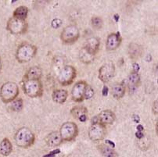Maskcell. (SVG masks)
Returning <instances> with one entry per match:
<instances>
[{
  "label": "cell",
  "instance_id": "obj_1",
  "mask_svg": "<svg viewBox=\"0 0 158 157\" xmlns=\"http://www.w3.org/2000/svg\"><path fill=\"white\" fill-rule=\"evenodd\" d=\"M14 139L17 146L23 149H27L34 145L35 142V135L28 127H23L16 131Z\"/></svg>",
  "mask_w": 158,
  "mask_h": 157
},
{
  "label": "cell",
  "instance_id": "obj_2",
  "mask_svg": "<svg viewBox=\"0 0 158 157\" xmlns=\"http://www.w3.org/2000/svg\"><path fill=\"white\" fill-rule=\"evenodd\" d=\"M37 47L27 42L20 45L16 51V59L20 64L28 63L35 56L37 53Z\"/></svg>",
  "mask_w": 158,
  "mask_h": 157
},
{
  "label": "cell",
  "instance_id": "obj_3",
  "mask_svg": "<svg viewBox=\"0 0 158 157\" xmlns=\"http://www.w3.org/2000/svg\"><path fill=\"white\" fill-rule=\"evenodd\" d=\"M19 95V87L15 82H6L0 88V98L4 103H10Z\"/></svg>",
  "mask_w": 158,
  "mask_h": 157
},
{
  "label": "cell",
  "instance_id": "obj_4",
  "mask_svg": "<svg viewBox=\"0 0 158 157\" xmlns=\"http://www.w3.org/2000/svg\"><path fill=\"white\" fill-rule=\"evenodd\" d=\"M22 89L24 94L30 98L41 97L43 94V86L41 80L23 81Z\"/></svg>",
  "mask_w": 158,
  "mask_h": 157
},
{
  "label": "cell",
  "instance_id": "obj_5",
  "mask_svg": "<svg viewBox=\"0 0 158 157\" xmlns=\"http://www.w3.org/2000/svg\"><path fill=\"white\" fill-rule=\"evenodd\" d=\"M77 76L75 67L71 65H66L60 70L57 76L58 82L62 86H68L73 83Z\"/></svg>",
  "mask_w": 158,
  "mask_h": 157
},
{
  "label": "cell",
  "instance_id": "obj_6",
  "mask_svg": "<svg viewBox=\"0 0 158 157\" xmlns=\"http://www.w3.org/2000/svg\"><path fill=\"white\" fill-rule=\"evenodd\" d=\"M59 133L63 142H71L78 135V127L75 123L68 121L61 125Z\"/></svg>",
  "mask_w": 158,
  "mask_h": 157
},
{
  "label": "cell",
  "instance_id": "obj_7",
  "mask_svg": "<svg viewBox=\"0 0 158 157\" xmlns=\"http://www.w3.org/2000/svg\"><path fill=\"white\" fill-rule=\"evenodd\" d=\"M28 24L26 20L11 17L6 23V30L13 35H23L27 32Z\"/></svg>",
  "mask_w": 158,
  "mask_h": 157
},
{
  "label": "cell",
  "instance_id": "obj_8",
  "mask_svg": "<svg viewBox=\"0 0 158 157\" xmlns=\"http://www.w3.org/2000/svg\"><path fill=\"white\" fill-rule=\"evenodd\" d=\"M106 133V127L98 121H92L89 129V137L93 142H100L104 138Z\"/></svg>",
  "mask_w": 158,
  "mask_h": 157
},
{
  "label": "cell",
  "instance_id": "obj_9",
  "mask_svg": "<svg viewBox=\"0 0 158 157\" xmlns=\"http://www.w3.org/2000/svg\"><path fill=\"white\" fill-rule=\"evenodd\" d=\"M80 36L79 29L75 25H69L66 27L60 34V39L64 44L71 45L78 40Z\"/></svg>",
  "mask_w": 158,
  "mask_h": 157
},
{
  "label": "cell",
  "instance_id": "obj_10",
  "mask_svg": "<svg viewBox=\"0 0 158 157\" xmlns=\"http://www.w3.org/2000/svg\"><path fill=\"white\" fill-rule=\"evenodd\" d=\"M115 74V65L111 61L106 62L99 69L98 77L103 83H108Z\"/></svg>",
  "mask_w": 158,
  "mask_h": 157
},
{
  "label": "cell",
  "instance_id": "obj_11",
  "mask_svg": "<svg viewBox=\"0 0 158 157\" xmlns=\"http://www.w3.org/2000/svg\"><path fill=\"white\" fill-rule=\"evenodd\" d=\"M88 84L85 81H79L75 83L71 90L72 100L76 102H81L84 100V94Z\"/></svg>",
  "mask_w": 158,
  "mask_h": 157
},
{
  "label": "cell",
  "instance_id": "obj_12",
  "mask_svg": "<svg viewBox=\"0 0 158 157\" xmlns=\"http://www.w3.org/2000/svg\"><path fill=\"white\" fill-rule=\"evenodd\" d=\"M98 122L106 126V124H112L116 120V116L114 113L110 109H105L96 116Z\"/></svg>",
  "mask_w": 158,
  "mask_h": 157
},
{
  "label": "cell",
  "instance_id": "obj_13",
  "mask_svg": "<svg viewBox=\"0 0 158 157\" xmlns=\"http://www.w3.org/2000/svg\"><path fill=\"white\" fill-rule=\"evenodd\" d=\"M121 37L118 33H110L106 38V48L108 51H114L121 44Z\"/></svg>",
  "mask_w": 158,
  "mask_h": 157
},
{
  "label": "cell",
  "instance_id": "obj_14",
  "mask_svg": "<svg viewBox=\"0 0 158 157\" xmlns=\"http://www.w3.org/2000/svg\"><path fill=\"white\" fill-rule=\"evenodd\" d=\"M100 40L96 37H92L88 39L84 48L93 56H96L99 50Z\"/></svg>",
  "mask_w": 158,
  "mask_h": 157
},
{
  "label": "cell",
  "instance_id": "obj_15",
  "mask_svg": "<svg viewBox=\"0 0 158 157\" xmlns=\"http://www.w3.org/2000/svg\"><path fill=\"white\" fill-rule=\"evenodd\" d=\"M45 142H46V145L49 147H57L61 143L63 142L62 138H61L60 135L59 131H52L47 134L45 138Z\"/></svg>",
  "mask_w": 158,
  "mask_h": 157
},
{
  "label": "cell",
  "instance_id": "obj_16",
  "mask_svg": "<svg viewBox=\"0 0 158 157\" xmlns=\"http://www.w3.org/2000/svg\"><path fill=\"white\" fill-rule=\"evenodd\" d=\"M42 75V70L38 66H34L31 67L24 74L23 81L27 80H40Z\"/></svg>",
  "mask_w": 158,
  "mask_h": 157
},
{
  "label": "cell",
  "instance_id": "obj_17",
  "mask_svg": "<svg viewBox=\"0 0 158 157\" xmlns=\"http://www.w3.org/2000/svg\"><path fill=\"white\" fill-rule=\"evenodd\" d=\"M128 52L130 59L135 60L141 56L143 52V49L140 45L132 42L128 45Z\"/></svg>",
  "mask_w": 158,
  "mask_h": 157
},
{
  "label": "cell",
  "instance_id": "obj_18",
  "mask_svg": "<svg viewBox=\"0 0 158 157\" xmlns=\"http://www.w3.org/2000/svg\"><path fill=\"white\" fill-rule=\"evenodd\" d=\"M68 97V92L64 89H56L52 92V100L56 103L63 104L67 101Z\"/></svg>",
  "mask_w": 158,
  "mask_h": 157
},
{
  "label": "cell",
  "instance_id": "obj_19",
  "mask_svg": "<svg viewBox=\"0 0 158 157\" xmlns=\"http://www.w3.org/2000/svg\"><path fill=\"white\" fill-rule=\"evenodd\" d=\"M13 151V145L10 139L5 138L0 142V154L3 156H8Z\"/></svg>",
  "mask_w": 158,
  "mask_h": 157
},
{
  "label": "cell",
  "instance_id": "obj_20",
  "mask_svg": "<svg viewBox=\"0 0 158 157\" xmlns=\"http://www.w3.org/2000/svg\"><path fill=\"white\" fill-rule=\"evenodd\" d=\"M98 149L103 157H118V154L111 146L106 144H102L98 146Z\"/></svg>",
  "mask_w": 158,
  "mask_h": 157
},
{
  "label": "cell",
  "instance_id": "obj_21",
  "mask_svg": "<svg viewBox=\"0 0 158 157\" xmlns=\"http://www.w3.org/2000/svg\"><path fill=\"white\" fill-rule=\"evenodd\" d=\"M125 86L122 84H116L111 89V93L114 98L117 99H120L125 95Z\"/></svg>",
  "mask_w": 158,
  "mask_h": 157
},
{
  "label": "cell",
  "instance_id": "obj_22",
  "mask_svg": "<svg viewBox=\"0 0 158 157\" xmlns=\"http://www.w3.org/2000/svg\"><path fill=\"white\" fill-rule=\"evenodd\" d=\"M29 10L27 6H20L17 7L15 10H14V14H13V17L17 19H20V20H26L27 15H28Z\"/></svg>",
  "mask_w": 158,
  "mask_h": 157
},
{
  "label": "cell",
  "instance_id": "obj_23",
  "mask_svg": "<svg viewBox=\"0 0 158 157\" xmlns=\"http://www.w3.org/2000/svg\"><path fill=\"white\" fill-rule=\"evenodd\" d=\"M94 58L95 56L92 55L90 52H88L84 47H83L81 50L79 51V59H80V60H81L83 64H91L93 60H94Z\"/></svg>",
  "mask_w": 158,
  "mask_h": 157
},
{
  "label": "cell",
  "instance_id": "obj_24",
  "mask_svg": "<svg viewBox=\"0 0 158 157\" xmlns=\"http://www.w3.org/2000/svg\"><path fill=\"white\" fill-rule=\"evenodd\" d=\"M71 114L74 118L79 119V117H81V116L87 115L88 109L85 106L77 105V106H74L71 109Z\"/></svg>",
  "mask_w": 158,
  "mask_h": 157
},
{
  "label": "cell",
  "instance_id": "obj_25",
  "mask_svg": "<svg viewBox=\"0 0 158 157\" xmlns=\"http://www.w3.org/2000/svg\"><path fill=\"white\" fill-rule=\"evenodd\" d=\"M140 81V76L138 72H132L128 75V83L130 86H136Z\"/></svg>",
  "mask_w": 158,
  "mask_h": 157
},
{
  "label": "cell",
  "instance_id": "obj_26",
  "mask_svg": "<svg viewBox=\"0 0 158 157\" xmlns=\"http://www.w3.org/2000/svg\"><path fill=\"white\" fill-rule=\"evenodd\" d=\"M23 107H24V102L22 99H16L11 102L10 105V109L14 112H20L22 110Z\"/></svg>",
  "mask_w": 158,
  "mask_h": 157
},
{
  "label": "cell",
  "instance_id": "obj_27",
  "mask_svg": "<svg viewBox=\"0 0 158 157\" xmlns=\"http://www.w3.org/2000/svg\"><path fill=\"white\" fill-rule=\"evenodd\" d=\"M91 24L93 28H95L96 30H99L103 27V19L100 17H93L91 20Z\"/></svg>",
  "mask_w": 158,
  "mask_h": 157
},
{
  "label": "cell",
  "instance_id": "obj_28",
  "mask_svg": "<svg viewBox=\"0 0 158 157\" xmlns=\"http://www.w3.org/2000/svg\"><path fill=\"white\" fill-rule=\"evenodd\" d=\"M94 89L92 88V86L89 85H88L87 87H86L85 91V94H84V99H90L94 96Z\"/></svg>",
  "mask_w": 158,
  "mask_h": 157
},
{
  "label": "cell",
  "instance_id": "obj_29",
  "mask_svg": "<svg viewBox=\"0 0 158 157\" xmlns=\"http://www.w3.org/2000/svg\"><path fill=\"white\" fill-rule=\"evenodd\" d=\"M153 111L154 113V114H157V100H156L153 103Z\"/></svg>",
  "mask_w": 158,
  "mask_h": 157
},
{
  "label": "cell",
  "instance_id": "obj_30",
  "mask_svg": "<svg viewBox=\"0 0 158 157\" xmlns=\"http://www.w3.org/2000/svg\"><path fill=\"white\" fill-rule=\"evenodd\" d=\"M88 117H87V115H83L81 116V117H79L78 120L81 121V122H85L86 120H87Z\"/></svg>",
  "mask_w": 158,
  "mask_h": 157
},
{
  "label": "cell",
  "instance_id": "obj_31",
  "mask_svg": "<svg viewBox=\"0 0 158 157\" xmlns=\"http://www.w3.org/2000/svg\"><path fill=\"white\" fill-rule=\"evenodd\" d=\"M136 137L139 138H142L143 137V133H142V132L138 131L136 133Z\"/></svg>",
  "mask_w": 158,
  "mask_h": 157
},
{
  "label": "cell",
  "instance_id": "obj_32",
  "mask_svg": "<svg viewBox=\"0 0 158 157\" xmlns=\"http://www.w3.org/2000/svg\"><path fill=\"white\" fill-rule=\"evenodd\" d=\"M2 63L1 59H0V72H1V70H2Z\"/></svg>",
  "mask_w": 158,
  "mask_h": 157
}]
</instances>
